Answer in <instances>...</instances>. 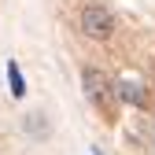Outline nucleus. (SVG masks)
I'll return each mask as SVG.
<instances>
[{
    "label": "nucleus",
    "mask_w": 155,
    "mask_h": 155,
    "mask_svg": "<svg viewBox=\"0 0 155 155\" xmlns=\"http://www.w3.org/2000/svg\"><path fill=\"white\" fill-rule=\"evenodd\" d=\"M81 89H85V96H89L92 107H100L107 118L114 114V107H118V85H114L104 70L85 67V70H81Z\"/></svg>",
    "instance_id": "nucleus-1"
},
{
    "label": "nucleus",
    "mask_w": 155,
    "mask_h": 155,
    "mask_svg": "<svg viewBox=\"0 0 155 155\" xmlns=\"http://www.w3.org/2000/svg\"><path fill=\"white\" fill-rule=\"evenodd\" d=\"M78 26H81V33L89 37V41H111V33H114V15H111V8H104V4H85L81 15H78Z\"/></svg>",
    "instance_id": "nucleus-2"
},
{
    "label": "nucleus",
    "mask_w": 155,
    "mask_h": 155,
    "mask_svg": "<svg viewBox=\"0 0 155 155\" xmlns=\"http://www.w3.org/2000/svg\"><path fill=\"white\" fill-rule=\"evenodd\" d=\"M118 85V100L122 104H133V107H148V89L140 81H129V78H122V81H114Z\"/></svg>",
    "instance_id": "nucleus-3"
},
{
    "label": "nucleus",
    "mask_w": 155,
    "mask_h": 155,
    "mask_svg": "<svg viewBox=\"0 0 155 155\" xmlns=\"http://www.w3.org/2000/svg\"><path fill=\"white\" fill-rule=\"evenodd\" d=\"M22 129L30 133L33 140H45V137H48V118H45L41 111H33V114H26V118H22Z\"/></svg>",
    "instance_id": "nucleus-4"
},
{
    "label": "nucleus",
    "mask_w": 155,
    "mask_h": 155,
    "mask_svg": "<svg viewBox=\"0 0 155 155\" xmlns=\"http://www.w3.org/2000/svg\"><path fill=\"white\" fill-rule=\"evenodd\" d=\"M8 85H11V96H15V100H18V96L26 92V81H22V70H18V63H15V59L8 63Z\"/></svg>",
    "instance_id": "nucleus-5"
}]
</instances>
